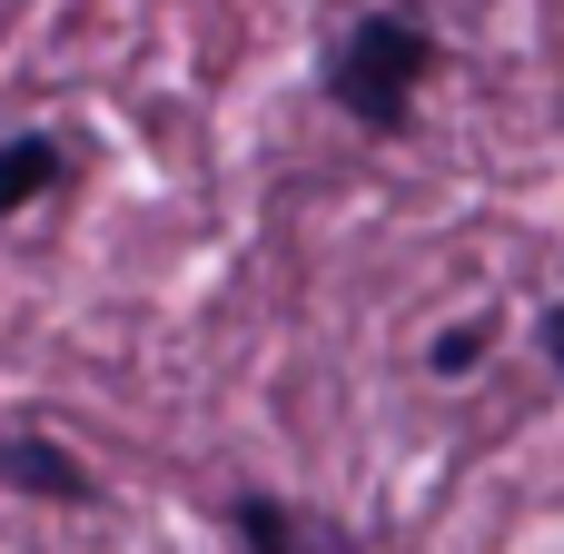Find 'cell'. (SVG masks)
<instances>
[{
	"label": "cell",
	"instance_id": "1",
	"mask_svg": "<svg viewBox=\"0 0 564 554\" xmlns=\"http://www.w3.org/2000/svg\"><path fill=\"white\" fill-rule=\"evenodd\" d=\"M426 69H436V40H426L416 20H397V10H367V20L347 30V50H337V79H327V89H337V109H347L357 129H406Z\"/></svg>",
	"mask_w": 564,
	"mask_h": 554
},
{
	"label": "cell",
	"instance_id": "2",
	"mask_svg": "<svg viewBox=\"0 0 564 554\" xmlns=\"http://www.w3.org/2000/svg\"><path fill=\"white\" fill-rule=\"evenodd\" d=\"M0 486H20V496H59V506H89L99 486L59 456V446H40V436H10L0 446Z\"/></svg>",
	"mask_w": 564,
	"mask_h": 554
},
{
	"label": "cell",
	"instance_id": "3",
	"mask_svg": "<svg viewBox=\"0 0 564 554\" xmlns=\"http://www.w3.org/2000/svg\"><path fill=\"white\" fill-rule=\"evenodd\" d=\"M59 188V149L50 139H10L0 149V218H20L30 198H50Z\"/></svg>",
	"mask_w": 564,
	"mask_h": 554
},
{
	"label": "cell",
	"instance_id": "4",
	"mask_svg": "<svg viewBox=\"0 0 564 554\" xmlns=\"http://www.w3.org/2000/svg\"><path fill=\"white\" fill-rule=\"evenodd\" d=\"M228 525H238V545H248V554H307V545H297V515L268 506V496H238Z\"/></svg>",
	"mask_w": 564,
	"mask_h": 554
},
{
	"label": "cell",
	"instance_id": "5",
	"mask_svg": "<svg viewBox=\"0 0 564 554\" xmlns=\"http://www.w3.org/2000/svg\"><path fill=\"white\" fill-rule=\"evenodd\" d=\"M486 357V327H456V337H436V377H466Z\"/></svg>",
	"mask_w": 564,
	"mask_h": 554
},
{
	"label": "cell",
	"instance_id": "6",
	"mask_svg": "<svg viewBox=\"0 0 564 554\" xmlns=\"http://www.w3.org/2000/svg\"><path fill=\"white\" fill-rule=\"evenodd\" d=\"M545 357H555V367H564V307H555V317H545Z\"/></svg>",
	"mask_w": 564,
	"mask_h": 554
}]
</instances>
